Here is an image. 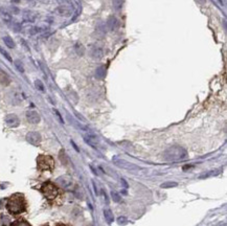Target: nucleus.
<instances>
[{"label": "nucleus", "mask_w": 227, "mask_h": 226, "mask_svg": "<svg viewBox=\"0 0 227 226\" xmlns=\"http://www.w3.org/2000/svg\"><path fill=\"white\" fill-rule=\"evenodd\" d=\"M163 157L168 161H184L188 157V154H187L185 149L180 147V146H172L164 151Z\"/></svg>", "instance_id": "obj_1"}, {"label": "nucleus", "mask_w": 227, "mask_h": 226, "mask_svg": "<svg viewBox=\"0 0 227 226\" xmlns=\"http://www.w3.org/2000/svg\"><path fill=\"white\" fill-rule=\"evenodd\" d=\"M7 209L12 214H19L25 211V201L22 195L16 194L10 197V199L7 202Z\"/></svg>", "instance_id": "obj_2"}, {"label": "nucleus", "mask_w": 227, "mask_h": 226, "mask_svg": "<svg viewBox=\"0 0 227 226\" xmlns=\"http://www.w3.org/2000/svg\"><path fill=\"white\" fill-rule=\"evenodd\" d=\"M41 190H42V193L44 194V196H45L47 199H49V200L55 199L58 196V188L51 182L44 183V184L42 185Z\"/></svg>", "instance_id": "obj_3"}, {"label": "nucleus", "mask_w": 227, "mask_h": 226, "mask_svg": "<svg viewBox=\"0 0 227 226\" xmlns=\"http://www.w3.org/2000/svg\"><path fill=\"white\" fill-rule=\"evenodd\" d=\"M37 161H38V167L40 170H52L54 167V159L51 156L41 155L38 157Z\"/></svg>", "instance_id": "obj_4"}, {"label": "nucleus", "mask_w": 227, "mask_h": 226, "mask_svg": "<svg viewBox=\"0 0 227 226\" xmlns=\"http://www.w3.org/2000/svg\"><path fill=\"white\" fill-rule=\"evenodd\" d=\"M26 140H27L30 145L37 146V145H39L42 140L41 134L39 132H36V131L28 132L27 134H26Z\"/></svg>", "instance_id": "obj_5"}, {"label": "nucleus", "mask_w": 227, "mask_h": 226, "mask_svg": "<svg viewBox=\"0 0 227 226\" xmlns=\"http://www.w3.org/2000/svg\"><path fill=\"white\" fill-rule=\"evenodd\" d=\"M83 137H84V140H85L89 146H91V147L97 148V146L99 145V137H97L96 135H94L93 133L88 132V133H86V134H84Z\"/></svg>", "instance_id": "obj_6"}, {"label": "nucleus", "mask_w": 227, "mask_h": 226, "mask_svg": "<svg viewBox=\"0 0 227 226\" xmlns=\"http://www.w3.org/2000/svg\"><path fill=\"white\" fill-rule=\"evenodd\" d=\"M5 124H6L10 128H16V127H18L20 125V119L16 114L10 113L5 116Z\"/></svg>", "instance_id": "obj_7"}, {"label": "nucleus", "mask_w": 227, "mask_h": 226, "mask_svg": "<svg viewBox=\"0 0 227 226\" xmlns=\"http://www.w3.org/2000/svg\"><path fill=\"white\" fill-rule=\"evenodd\" d=\"M25 116H26V119L28 121V123H30L33 125L39 124L41 121V117H40V115H39V113L36 112V111H33V110L27 111L25 114Z\"/></svg>", "instance_id": "obj_8"}, {"label": "nucleus", "mask_w": 227, "mask_h": 226, "mask_svg": "<svg viewBox=\"0 0 227 226\" xmlns=\"http://www.w3.org/2000/svg\"><path fill=\"white\" fill-rule=\"evenodd\" d=\"M107 27L110 31H115L120 27V21L115 16H110L107 20Z\"/></svg>", "instance_id": "obj_9"}, {"label": "nucleus", "mask_w": 227, "mask_h": 226, "mask_svg": "<svg viewBox=\"0 0 227 226\" xmlns=\"http://www.w3.org/2000/svg\"><path fill=\"white\" fill-rule=\"evenodd\" d=\"M57 183H59L62 187L66 188V190H71V187H72V181L69 177L67 176H62L57 179Z\"/></svg>", "instance_id": "obj_10"}, {"label": "nucleus", "mask_w": 227, "mask_h": 226, "mask_svg": "<svg viewBox=\"0 0 227 226\" xmlns=\"http://www.w3.org/2000/svg\"><path fill=\"white\" fill-rule=\"evenodd\" d=\"M56 13L59 16H62V17H69L72 14V9L70 6H67V5H61L56 10Z\"/></svg>", "instance_id": "obj_11"}, {"label": "nucleus", "mask_w": 227, "mask_h": 226, "mask_svg": "<svg viewBox=\"0 0 227 226\" xmlns=\"http://www.w3.org/2000/svg\"><path fill=\"white\" fill-rule=\"evenodd\" d=\"M115 163L117 164L118 166L123 167V169L126 170H135V169H140L139 166H135L134 163H131V162H128L124 159H120V160H115Z\"/></svg>", "instance_id": "obj_12"}, {"label": "nucleus", "mask_w": 227, "mask_h": 226, "mask_svg": "<svg viewBox=\"0 0 227 226\" xmlns=\"http://www.w3.org/2000/svg\"><path fill=\"white\" fill-rule=\"evenodd\" d=\"M0 18H1L5 23H10L13 19L10 12H9V10L6 9H4V7H0Z\"/></svg>", "instance_id": "obj_13"}, {"label": "nucleus", "mask_w": 227, "mask_h": 226, "mask_svg": "<svg viewBox=\"0 0 227 226\" xmlns=\"http://www.w3.org/2000/svg\"><path fill=\"white\" fill-rule=\"evenodd\" d=\"M92 59L94 60H102L103 57H104V50H103L101 47H93V48L91 49V52H90Z\"/></svg>", "instance_id": "obj_14"}, {"label": "nucleus", "mask_w": 227, "mask_h": 226, "mask_svg": "<svg viewBox=\"0 0 227 226\" xmlns=\"http://www.w3.org/2000/svg\"><path fill=\"white\" fill-rule=\"evenodd\" d=\"M22 102V97L18 92H10V103L13 105H19Z\"/></svg>", "instance_id": "obj_15"}, {"label": "nucleus", "mask_w": 227, "mask_h": 226, "mask_svg": "<svg viewBox=\"0 0 227 226\" xmlns=\"http://www.w3.org/2000/svg\"><path fill=\"white\" fill-rule=\"evenodd\" d=\"M36 18H37V15L34 12H31V10H25V12L23 13V19L25 21H27V22H35Z\"/></svg>", "instance_id": "obj_16"}, {"label": "nucleus", "mask_w": 227, "mask_h": 226, "mask_svg": "<svg viewBox=\"0 0 227 226\" xmlns=\"http://www.w3.org/2000/svg\"><path fill=\"white\" fill-rule=\"evenodd\" d=\"M105 76H106V67H105L104 65H102V66H99V68H96L95 76L97 79H103Z\"/></svg>", "instance_id": "obj_17"}, {"label": "nucleus", "mask_w": 227, "mask_h": 226, "mask_svg": "<svg viewBox=\"0 0 227 226\" xmlns=\"http://www.w3.org/2000/svg\"><path fill=\"white\" fill-rule=\"evenodd\" d=\"M3 42H4V44L9 47V48H15V47H16V44H15L14 40H13L9 36L3 37Z\"/></svg>", "instance_id": "obj_18"}, {"label": "nucleus", "mask_w": 227, "mask_h": 226, "mask_svg": "<svg viewBox=\"0 0 227 226\" xmlns=\"http://www.w3.org/2000/svg\"><path fill=\"white\" fill-rule=\"evenodd\" d=\"M104 217H105L106 221L109 223V224H111V223L113 222V220H114L113 214H112V212L110 211V209H105V211H104Z\"/></svg>", "instance_id": "obj_19"}, {"label": "nucleus", "mask_w": 227, "mask_h": 226, "mask_svg": "<svg viewBox=\"0 0 227 226\" xmlns=\"http://www.w3.org/2000/svg\"><path fill=\"white\" fill-rule=\"evenodd\" d=\"M221 173V170H216V171H210V172H207V173H204V174H201L200 175V178L203 179V178H208V177H213V176H217Z\"/></svg>", "instance_id": "obj_20"}, {"label": "nucleus", "mask_w": 227, "mask_h": 226, "mask_svg": "<svg viewBox=\"0 0 227 226\" xmlns=\"http://www.w3.org/2000/svg\"><path fill=\"white\" fill-rule=\"evenodd\" d=\"M124 4V0H112L113 9L115 10H120Z\"/></svg>", "instance_id": "obj_21"}, {"label": "nucleus", "mask_w": 227, "mask_h": 226, "mask_svg": "<svg viewBox=\"0 0 227 226\" xmlns=\"http://www.w3.org/2000/svg\"><path fill=\"white\" fill-rule=\"evenodd\" d=\"M0 83H1L2 85H4V86H6V85L10 84V79L7 78L6 74L4 73H0Z\"/></svg>", "instance_id": "obj_22"}, {"label": "nucleus", "mask_w": 227, "mask_h": 226, "mask_svg": "<svg viewBox=\"0 0 227 226\" xmlns=\"http://www.w3.org/2000/svg\"><path fill=\"white\" fill-rule=\"evenodd\" d=\"M35 86H36V88L39 90V91H44V85L40 81V80H36V81H35Z\"/></svg>", "instance_id": "obj_23"}, {"label": "nucleus", "mask_w": 227, "mask_h": 226, "mask_svg": "<svg viewBox=\"0 0 227 226\" xmlns=\"http://www.w3.org/2000/svg\"><path fill=\"white\" fill-rule=\"evenodd\" d=\"M111 196H112V199L114 202H117V203H120L121 201V197L120 196V194L116 193V192H112L111 193Z\"/></svg>", "instance_id": "obj_24"}, {"label": "nucleus", "mask_w": 227, "mask_h": 226, "mask_svg": "<svg viewBox=\"0 0 227 226\" xmlns=\"http://www.w3.org/2000/svg\"><path fill=\"white\" fill-rule=\"evenodd\" d=\"M75 50H76V52H78V55H83V54H84V47H83V45L82 44H76V46H75Z\"/></svg>", "instance_id": "obj_25"}, {"label": "nucleus", "mask_w": 227, "mask_h": 226, "mask_svg": "<svg viewBox=\"0 0 227 226\" xmlns=\"http://www.w3.org/2000/svg\"><path fill=\"white\" fill-rule=\"evenodd\" d=\"M177 183L176 182H165V183H162L161 184V187L162 188H167V187H177Z\"/></svg>", "instance_id": "obj_26"}, {"label": "nucleus", "mask_w": 227, "mask_h": 226, "mask_svg": "<svg viewBox=\"0 0 227 226\" xmlns=\"http://www.w3.org/2000/svg\"><path fill=\"white\" fill-rule=\"evenodd\" d=\"M15 65H16V67L18 68V70H19L20 72H23V71H24V68H23V64L20 62L19 60L15 61Z\"/></svg>", "instance_id": "obj_27"}, {"label": "nucleus", "mask_w": 227, "mask_h": 226, "mask_svg": "<svg viewBox=\"0 0 227 226\" xmlns=\"http://www.w3.org/2000/svg\"><path fill=\"white\" fill-rule=\"evenodd\" d=\"M12 226H30L28 223H26L25 221H16Z\"/></svg>", "instance_id": "obj_28"}, {"label": "nucleus", "mask_w": 227, "mask_h": 226, "mask_svg": "<svg viewBox=\"0 0 227 226\" xmlns=\"http://www.w3.org/2000/svg\"><path fill=\"white\" fill-rule=\"evenodd\" d=\"M127 222H128V220H127L125 217H120L117 219V223L120 225H125V224H127Z\"/></svg>", "instance_id": "obj_29"}, {"label": "nucleus", "mask_w": 227, "mask_h": 226, "mask_svg": "<svg viewBox=\"0 0 227 226\" xmlns=\"http://www.w3.org/2000/svg\"><path fill=\"white\" fill-rule=\"evenodd\" d=\"M0 52H1V54H2V55H4V57H5V58H6V59H7V60H9V61H12V58H10V55L9 54H7V52H6V51H5V50H4V49H2V47H0Z\"/></svg>", "instance_id": "obj_30"}, {"label": "nucleus", "mask_w": 227, "mask_h": 226, "mask_svg": "<svg viewBox=\"0 0 227 226\" xmlns=\"http://www.w3.org/2000/svg\"><path fill=\"white\" fill-rule=\"evenodd\" d=\"M14 30L16 31H20V30H21V25L20 24H16L15 26H14Z\"/></svg>", "instance_id": "obj_31"}, {"label": "nucleus", "mask_w": 227, "mask_h": 226, "mask_svg": "<svg viewBox=\"0 0 227 226\" xmlns=\"http://www.w3.org/2000/svg\"><path fill=\"white\" fill-rule=\"evenodd\" d=\"M10 1H12V2H14V3H19V2H20V0H10Z\"/></svg>", "instance_id": "obj_32"}, {"label": "nucleus", "mask_w": 227, "mask_h": 226, "mask_svg": "<svg viewBox=\"0 0 227 226\" xmlns=\"http://www.w3.org/2000/svg\"><path fill=\"white\" fill-rule=\"evenodd\" d=\"M40 2H43V3H47V2L49 1V0H39Z\"/></svg>", "instance_id": "obj_33"}, {"label": "nucleus", "mask_w": 227, "mask_h": 226, "mask_svg": "<svg viewBox=\"0 0 227 226\" xmlns=\"http://www.w3.org/2000/svg\"><path fill=\"white\" fill-rule=\"evenodd\" d=\"M198 1H199V2H201V3H204V2H205V0H198Z\"/></svg>", "instance_id": "obj_34"}]
</instances>
